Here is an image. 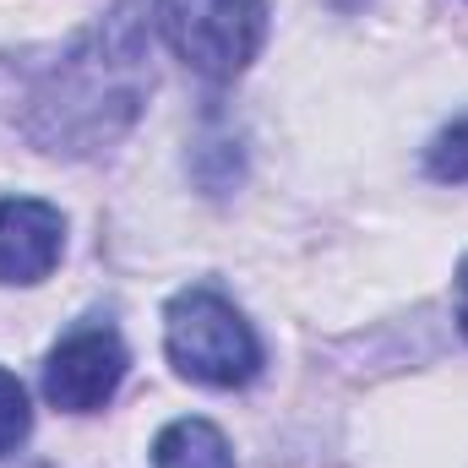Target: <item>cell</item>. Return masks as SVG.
I'll list each match as a JSON object with an SVG mask.
<instances>
[{
  "mask_svg": "<svg viewBox=\"0 0 468 468\" xmlns=\"http://www.w3.org/2000/svg\"><path fill=\"white\" fill-rule=\"evenodd\" d=\"M27 431H33L27 387H22L11 370H0V458H5V452H16V447L27 441Z\"/></svg>",
  "mask_w": 468,
  "mask_h": 468,
  "instance_id": "obj_6",
  "label": "cell"
},
{
  "mask_svg": "<svg viewBox=\"0 0 468 468\" xmlns=\"http://www.w3.org/2000/svg\"><path fill=\"white\" fill-rule=\"evenodd\" d=\"M425 169H431V180H468V120L458 125H447L436 142H431V153H425Z\"/></svg>",
  "mask_w": 468,
  "mask_h": 468,
  "instance_id": "obj_7",
  "label": "cell"
},
{
  "mask_svg": "<svg viewBox=\"0 0 468 468\" xmlns=\"http://www.w3.org/2000/svg\"><path fill=\"white\" fill-rule=\"evenodd\" d=\"M125 344L110 322L71 327L44 359V398L66 414H99L125 381Z\"/></svg>",
  "mask_w": 468,
  "mask_h": 468,
  "instance_id": "obj_3",
  "label": "cell"
},
{
  "mask_svg": "<svg viewBox=\"0 0 468 468\" xmlns=\"http://www.w3.org/2000/svg\"><path fill=\"white\" fill-rule=\"evenodd\" d=\"M153 468H234V452L213 420H175L153 441Z\"/></svg>",
  "mask_w": 468,
  "mask_h": 468,
  "instance_id": "obj_5",
  "label": "cell"
},
{
  "mask_svg": "<svg viewBox=\"0 0 468 468\" xmlns=\"http://www.w3.org/2000/svg\"><path fill=\"white\" fill-rule=\"evenodd\" d=\"M458 322H463V333H468V261H463V278H458Z\"/></svg>",
  "mask_w": 468,
  "mask_h": 468,
  "instance_id": "obj_8",
  "label": "cell"
},
{
  "mask_svg": "<svg viewBox=\"0 0 468 468\" xmlns=\"http://www.w3.org/2000/svg\"><path fill=\"white\" fill-rule=\"evenodd\" d=\"M169 365L202 387H245L261 370V344L250 322L218 289H180L164 311Z\"/></svg>",
  "mask_w": 468,
  "mask_h": 468,
  "instance_id": "obj_1",
  "label": "cell"
},
{
  "mask_svg": "<svg viewBox=\"0 0 468 468\" xmlns=\"http://www.w3.org/2000/svg\"><path fill=\"white\" fill-rule=\"evenodd\" d=\"M66 224L38 197H0V283H38L55 272Z\"/></svg>",
  "mask_w": 468,
  "mask_h": 468,
  "instance_id": "obj_4",
  "label": "cell"
},
{
  "mask_svg": "<svg viewBox=\"0 0 468 468\" xmlns=\"http://www.w3.org/2000/svg\"><path fill=\"white\" fill-rule=\"evenodd\" d=\"M164 44L207 82H234L267 44V0H158Z\"/></svg>",
  "mask_w": 468,
  "mask_h": 468,
  "instance_id": "obj_2",
  "label": "cell"
}]
</instances>
